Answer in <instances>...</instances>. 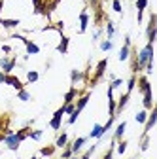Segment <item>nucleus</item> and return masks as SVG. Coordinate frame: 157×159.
I'll return each instance as SVG.
<instances>
[{"label": "nucleus", "mask_w": 157, "mask_h": 159, "mask_svg": "<svg viewBox=\"0 0 157 159\" xmlns=\"http://www.w3.org/2000/svg\"><path fill=\"white\" fill-rule=\"evenodd\" d=\"M106 68H108V59H101L99 63H96V66H95V72H93V76L87 80V87L89 89H93L96 84L101 82V80L104 78V74H106Z\"/></svg>", "instance_id": "f257e3e1"}, {"label": "nucleus", "mask_w": 157, "mask_h": 159, "mask_svg": "<svg viewBox=\"0 0 157 159\" xmlns=\"http://www.w3.org/2000/svg\"><path fill=\"white\" fill-rule=\"evenodd\" d=\"M11 38H17V40H21V42L25 44L27 55H38V53H40V48H38L34 42H30L29 38H25V36H21V34H11Z\"/></svg>", "instance_id": "f03ea898"}, {"label": "nucleus", "mask_w": 157, "mask_h": 159, "mask_svg": "<svg viewBox=\"0 0 157 159\" xmlns=\"http://www.w3.org/2000/svg\"><path fill=\"white\" fill-rule=\"evenodd\" d=\"M15 65H17V57H2L0 59V68H2V72L4 74H11V70L15 68Z\"/></svg>", "instance_id": "7ed1b4c3"}, {"label": "nucleus", "mask_w": 157, "mask_h": 159, "mask_svg": "<svg viewBox=\"0 0 157 159\" xmlns=\"http://www.w3.org/2000/svg\"><path fill=\"white\" fill-rule=\"evenodd\" d=\"M146 36H148V44L155 42V36H157V27H155V13H150V23L146 29Z\"/></svg>", "instance_id": "20e7f679"}, {"label": "nucleus", "mask_w": 157, "mask_h": 159, "mask_svg": "<svg viewBox=\"0 0 157 159\" xmlns=\"http://www.w3.org/2000/svg\"><path fill=\"white\" fill-rule=\"evenodd\" d=\"M63 116H65V108H63V106L59 108V110H55V114H53V117H51V121H49V127H51L53 131H59V129H61Z\"/></svg>", "instance_id": "39448f33"}, {"label": "nucleus", "mask_w": 157, "mask_h": 159, "mask_svg": "<svg viewBox=\"0 0 157 159\" xmlns=\"http://www.w3.org/2000/svg\"><path fill=\"white\" fill-rule=\"evenodd\" d=\"M4 144L8 146V150H11V152H17L19 150V146H21V140L17 138V134L11 131L10 134H6V138H4Z\"/></svg>", "instance_id": "423d86ee"}, {"label": "nucleus", "mask_w": 157, "mask_h": 159, "mask_svg": "<svg viewBox=\"0 0 157 159\" xmlns=\"http://www.w3.org/2000/svg\"><path fill=\"white\" fill-rule=\"evenodd\" d=\"M155 119H157V110H155V106L150 110V114H148V117H146V123H144V133L142 134H150V131L155 127Z\"/></svg>", "instance_id": "0eeeda50"}, {"label": "nucleus", "mask_w": 157, "mask_h": 159, "mask_svg": "<svg viewBox=\"0 0 157 159\" xmlns=\"http://www.w3.org/2000/svg\"><path fill=\"white\" fill-rule=\"evenodd\" d=\"M4 84L6 85H11L13 89H17V91H21V89H25V84L19 80L15 74H6V80H4Z\"/></svg>", "instance_id": "6e6552de"}, {"label": "nucleus", "mask_w": 157, "mask_h": 159, "mask_svg": "<svg viewBox=\"0 0 157 159\" xmlns=\"http://www.w3.org/2000/svg\"><path fill=\"white\" fill-rule=\"evenodd\" d=\"M129 98H131V93H123V95L119 97V101H115V117L125 110V106H127V102H129Z\"/></svg>", "instance_id": "1a4fd4ad"}, {"label": "nucleus", "mask_w": 157, "mask_h": 159, "mask_svg": "<svg viewBox=\"0 0 157 159\" xmlns=\"http://www.w3.org/2000/svg\"><path fill=\"white\" fill-rule=\"evenodd\" d=\"M136 85H138V91L144 95L146 91H150L151 89V85H150V80H148V76L146 74H142V76H136Z\"/></svg>", "instance_id": "9d476101"}, {"label": "nucleus", "mask_w": 157, "mask_h": 159, "mask_svg": "<svg viewBox=\"0 0 157 159\" xmlns=\"http://www.w3.org/2000/svg\"><path fill=\"white\" fill-rule=\"evenodd\" d=\"M129 55H131V36L127 34V36H125V44H123V48H121V51H119V61L125 63L127 59H129Z\"/></svg>", "instance_id": "9b49d317"}, {"label": "nucleus", "mask_w": 157, "mask_h": 159, "mask_svg": "<svg viewBox=\"0 0 157 159\" xmlns=\"http://www.w3.org/2000/svg\"><path fill=\"white\" fill-rule=\"evenodd\" d=\"M89 98H91V93H89V91H87V93H83V95H80V98H78V101L74 102V104H76V110H78V112H82V110L87 106Z\"/></svg>", "instance_id": "f8f14e48"}, {"label": "nucleus", "mask_w": 157, "mask_h": 159, "mask_svg": "<svg viewBox=\"0 0 157 159\" xmlns=\"http://www.w3.org/2000/svg\"><path fill=\"white\" fill-rule=\"evenodd\" d=\"M148 8V0H136V10H138V15H136V21L138 25H142V17H144V11Z\"/></svg>", "instance_id": "ddd939ff"}, {"label": "nucleus", "mask_w": 157, "mask_h": 159, "mask_svg": "<svg viewBox=\"0 0 157 159\" xmlns=\"http://www.w3.org/2000/svg\"><path fill=\"white\" fill-rule=\"evenodd\" d=\"M85 142H87V138H85V136H78L76 140H74V142L70 144V148H72V153H74V155H76V153H80Z\"/></svg>", "instance_id": "4468645a"}, {"label": "nucleus", "mask_w": 157, "mask_h": 159, "mask_svg": "<svg viewBox=\"0 0 157 159\" xmlns=\"http://www.w3.org/2000/svg\"><path fill=\"white\" fill-rule=\"evenodd\" d=\"M87 23H89V13H87V8H85L80 13V34H83L87 30Z\"/></svg>", "instance_id": "2eb2a0df"}, {"label": "nucleus", "mask_w": 157, "mask_h": 159, "mask_svg": "<svg viewBox=\"0 0 157 159\" xmlns=\"http://www.w3.org/2000/svg\"><path fill=\"white\" fill-rule=\"evenodd\" d=\"M89 136H91V138H96V140H101V138L104 136V127H102L101 123H95V125H93V131L89 133Z\"/></svg>", "instance_id": "dca6fc26"}, {"label": "nucleus", "mask_w": 157, "mask_h": 159, "mask_svg": "<svg viewBox=\"0 0 157 159\" xmlns=\"http://www.w3.org/2000/svg\"><path fill=\"white\" fill-rule=\"evenodd\" d=\"M68 42H70L68 36H65V34L61 32V44L57 46V51L61 53V55H66V53H68Z\"/></svg>", "instance_id": "f3484780"}, {"label": "nucleus", "mask_w": 157, "mask_h": 159, "mask_svg": "<svg viewBox=\"0 0 157 159\" xmlns=\"http://www.w3.org/2000/svg\"><path fill=\"white\" fill-rule=\"evenodd\" d=\"M142 104H144V110H151V108H153V91H151V89L144 93V101H142Z\"/></svg>", "instance_id": "a211bd4d"}, {"label": "nucleus", "mask_w": 157, "mask_h": 159, "mask_svg": "<svg viewBox=\"0 0 157 159\" xmlns=\"http://www.w3.org/2000/svg\"><path fill=\"white\" fill-rule=\"evenodd\" d=\"M32 4L36 15H46V0H32Z\"/></svg>", "instance_id": "6ab92c4d"}, {"label": "nucleus", "mask_w": 157, "mask_h": 159, "mask_svg": "<svg viewBox=\"0 0 157 159\" xmlns=\"http://www.w3.org/2000/svg\"><path fill=\"white\" fill-rule=\"evenodd\" d=\"M125 129H127V121H121L119 125L115 127V133H114V140H115V142L123 138V134H125Z\"/></svg>", "instance_id": "aec40b11"}, {"label": "nucleus", "mask_w": 157, "mask_h": 159, "mask_svg": "<svg viewBox=\"0 0 157 159\" xmlns=\"http://www.w3.org/2000/svg\"><path fill=\"white\" fill-rule=\"evenodd\" d=\"M55 152H57V146L55 144H47V146H42L40 148V155H44V157H53Z\"/></svg>", "instance_id": "412c9836"}, {"label": "nucleus", "mask_w": 157, "mask_h": 159, "mask_svg": "<svg viewBox=\"0 0 157 159\" xmlns=\"http://www.w3.org/2000/svg\"><path fill=\"white\" fill-rule=\"evenodd\" d=\"M0 25L4 29H15V27L21 25V21H19V19H2L0 17Z\"/></svg>", "instance_id": "4be33fe9"}, {"label": "nucleus", "mask_w": 157, "mask_h": 159, "mask_svg": "<svg viewBox=\"0 0 157 159\" xmlns=\"http://www.w3.org/2000/svg\"><path fill=\"white\" fill-rule=\"evenodd\" d=\"M82 80H83V72H82V70L74 68V70L70 72V82H72V85H76L78 82H82Z\"/></svg>", "instance_id": "5701e85b"}, {"label": "nucleus", "mask_w": 157, "mask_h": 159, "mask_svg": "<svg viewBox=\"0 0 157 159\" xmlns=\"http://www.w3.org/2000/svg\"><path fill=\"white\" fill-rule=\"evenodd\" d=\"M66 142H68V133H61V134L57 136V140H55V146L57 148H65Z\"/></svg>", "instance_id": "b1692460"}, {"label": "nucleus", "mask_w": 157, "mask_h": 159, "mask_svg": "<svg viewBox=\"0 0 157 159\" xmlns=\"http://www.w3.org/2000/svg\"><path fill=\"white\" fill-rule=\"evenodd\" d=\"M114 34H115V27H114V23L108 19V21H106V40H112Z\"/></svg>", "instance_id": "393cba45"}, {"label": "nucleus", "mask_w": 157, "mask_h": 159, "mask_svg": "<svg viewBox=\"0 0 157 159\" xmlns=\"http://www.w3.org/2000/svg\"><path fill=\"white\" fill-rule=\"evenodd\" d=\"M29 133H30V127L27 125V127H23V129H19V131H17L15 134H17V138H19V140L23 142L25 138H29Z\"/></svg>", "instance_id": "a878e982"}, {"label": "nucleus", "mask_w": 157, "mask_h": 159, "mask_svg": "<svg viewBox=\"0 0 157 159\" xmlns=\"http://www.w3.org/2000/svg\"><path fill=\"white\" fill-rule=\"evenodd\" d=\"M70 144H72V142L68 140V142H66V146L63 148V153H61V159H70V157L74 155V153H72V148H70Z\"/></svg>", "instance_id": "bb28decb"}, {"label": "nucleus", "mask_w": 157, "mask_h": 159, "mask_svg": "<svg viewBox=\"0 0 157 159\" xmlns=\"http://www.w3.org/2000/svg\"><path fill=\"white\" fill-rule=\"evenodd\" d=\"M114 152H115V140L112 138V144H110V148L106 150V153H104L101 159H112V157H114Z\"/></svg>", "instance_id": "cd10ccee"}, {"label": "nucleus", "mask_w": 157, "mask_h": 159, "mask_svg": "<svg viewBox=\"0 0 157 159\" xmlns=\"http://www.w3.org/2000/svg\"><path fill=\"white\" fill-rule=\"evenodd\" d=\"M150 148V134H142L140 138V152H146Z\"/></svg>", "instance_id": "c85d7f7f"}, {"label": "nucleus", "mask_w": 157, "mask_h": 159, "mask_svg": "<svg viewBox=\"0 0 157 159\" xmlns=\"http://www.w3.org/2000/svg\"><path fill=\"white\" fill-rule=\"evenodd\" d=\"M42 134H44V131H42V129H30L29 138H32V140H40Z\"/></svg>", "instance_id": "c756f323"}, {"label": "nucleus", "mask_w": 157, "mask_h": 159, "mask_svg": "<svg viewBox=\"0 0 157 159\" xmlns=\"http://www.w3.org/2000/svg\"><path fill=\"white\" fill-rule=\"evenodd\" d=\"M38 78H40V74H38L36 70H29V72H27V82H29V84L38 82Z\"/></svg>", "instance_id": "7c9ffc66"}, {"label": "nucleus", "mask_w": 157, "mask_h": 159, "mask_svg": "<svg viewBox=\"0 0 157 159\" xmlns=\"http://www.w3.org/2000/svg\"><path fill=\"white\" fill-rule=\"evenodd\" d=\"M117 142H119V144H117V150H115V152L123 155V153L127 152V146H129V142L125 140V138H121V140H117Z\"/></svg>", "instance_id": "2f4dec72"}, {"label": "nucleus", "mask_w": 157, "mask_h": 159, "mask_svg": "<svg viewBox=\"0 0 157 159\" xmlns=\"http://www.w3.org/2000/svg\"><path fill=\"white\" fill-rule=\"evenodd\" d=\"M17 98L23 101V102H27V101H30V93L27 89H21V91H17Z\"/></svg>", "instance_id": "473e14b6"}, {"label": "nucleus", "mask_w": 157, "mask_h": 159, "mask_svg": "<svg viewBox=\"0 0 157 159\" xmlns=\"http://www.w3.org/2000/svg\"><path fill=\"white\" fill-rule=\"evenodd\" d=\"M95 152H96V144H93V146H91V148H87V150H85V152H83V155H82V157H80V159H91V155H93V153H95Z\"/></svg>", "instance_id": "72a5a7b5"}, {"label": "nucleus", "mask_w": 157, "mask_h": 159, "mask_svg": "<svg viewBox=\"0 0 157 159\" xmlns=\"http://www.w3.org/2000/svg\"><path fill=\"white\" fill-rule=\"evenodd\" d=\"M136 87V74H132L129 78V85H127V93H132V89Z\"/></svg>", "instance_id": "f704fd0d"}, {"label": "nucleus", "mask_w": 157, "mask_h": 159, "mask_svg": "<svg viewBox=\"0 0 157 159\" xmlns=\"http://www.w3.org/2000/svg\"><path fill=\"white\" fill-rule=\"evenodd\" d=\"M146 117H148V112H146V110H142V112L136 114V121L144 125V123H146Z\"/></svg>", "instance_id": "c9c22d12"}, {"label": "nucleus", "mask_w": 157, "mask_h": 159, "mask_svg": "<svg viewBox=\"0 0 157 159\" xmlns=\"http://www.w3.org/2000/svg\"><path fill=\"white\" fill-rule=\"evenodd\" d=\"M112 8H114L115 13H121V11H123V8H121V0H112Z\"/></svg>", "instance_id": "e433bc0d"}, {"label": "nucleus", "mask_w": 157, "mask_h": 159, "mask_svg": "<svg viewBox=\"0 0 157 159\" xmlns=\"http://www.w3.org/2000/svg\"><path fill=\"white\" fill-rule=\"evenodd\" d=\"M112 48H114V42H112V40H104V42L101 44V49H102V51H110Z\"/></svg>", "instance_id": "4c0bfd02"}, {"label": "nucleus", "mask_w": 157, "mask_h": 159, "mask_svg": "<svg viewBox=\"0 0 157 159\" xmlns=\"http://www.w3.org/2000/svg\"><path fill=\"white\" fill-rule=\"evenodd\" d=\"M63 108H65V114L70 116V114L76 110V104H74V102H68V104H63Z\"/></svg>", "instance_id": "58836bf2"}, {"label": "nucleus", "mask_w": 157, "mask_h": 159, "mask_svg": "<svg viewBox=\"0 0 157 159\" xmlns=\"http://www.w3.org/2000/svg\"><path fill=\"white\" fill-rule=\"evenodd\" d=\"M80 114H82V112H78V110H74V112L70 114V117H68V123H70V125H74V123H76V119L80 117Z\"/></svg>", "instance_id": "ea45409f"}, {"label": "nucleus", "mask_w": 157, "mask_h": 159, "mask_svg": "<svg viewBox=\"0 0 157 159\" xmlns=\"http://www.w3.org/2000/svg\"><path fill=\"white\" fill-rule=\"evenodd\" d=\"M121 85H123V80H114L108 87H110V89H117V87H121Z\"/></svg>", "instance_id": "a19ab883"}, {"label": "nucleus", "mask_w": 157, "mask_h": 159, "mask_svg": "<svg viewBox=\"0 0 157 159\" xmlns=\"http://www.w3.org/2000/svg\"><path fill=\"white\" fill-rule=\"evenodd\" d=\"M2 51H4V53H11V48H10V46H2Z\"/></svg>", "instance_id": "79ce46f5"}, {"label": "nucleus", "mask_w": 157, "mask_h": 159, "mask_svg": "<svg viewBox=\"0 0 157 159\" xmlns=\"http://www.w3.org/2000/svg\"><path fill=\"white\" fill-rule=\"evenodd\" d=\"M4 80H6V74L0 70V84H4Z\"/></svg>", "instance_id": "37998d69"}, {"label": "nucleus", "mask_w": 157, "mask_h": 159, "mask_svg": "<svg viewBox=\"0 0 157 159\" xmlns=\"http://www.w3.org/2000/svg\"><path fill=\"white\" fill-rule=\"evenodd\" d=\"M30 159H40V157H36V155H32V157H30Z\"/></svg>", "instance_id": "c03bdc74"}, {"label": "nucleus", "mask_w": 157, "mask_h": 159, "mask_svg": "<svg viewBox=\"0 0 157 159\" xmlns=\"http://www.w3.org/2000/svg\"><path fill=\"white\" fill-rule=\"evenodd\" d=\"M70 159H76V157H74V155H72V157H70Z\"/></svg>", "instance_id": "a18cd8bd"}]
</instances>
